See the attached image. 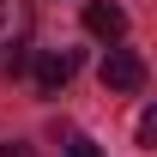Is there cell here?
Returning a JSON list of instances; mask_svg holds the SVG:
<instances>
[{"label":"cell","instance_id":"6","mask_svg":"<svg viewBox=\"0 0 157 157\" xmlns=\"http://www.w3.org/2000/svg\"><path fill=\"white\" fill-rule=\"evenodd\" d=\"M151 139H157V115L145 109V115H139V145H151Z\"/></svg>","mask_w":157,"mask_h":157},{"label":"cell","instance_id":"3","mask_svg":"<svg viewBox=\"0 0 157 157\" xmlns=\"http://www.w3.org/2000/svg\"><path fill=\"white\" fill-rule=\"evenodd\" d=\"M85 30L103 42H121V30H127V12H121L115 0H85Z\"/></svg>","mask_w":157,"mask_h":157},{"label":"cell","instance_id":"4","mask_svg":"<svg viewBox=\"0 0 157 157\" xmlns=\"http://www.w3.org/2000/svg\"><path fill=\"white\" fill-rule=\"evenodd\" d=\"M30 36V0H0V48H18Z\"/></svg>","mask_w":157,"mask_h":157},{"label":"cell","instance_id":"2","mask_svg":"<svg viewBox=\"0 0 157 157\" xmlns=\"http://www.w3.org/2000/svg\"><path fill=\"white\" fill-rule=\"evenodd\" d=\"M73 67H78V60L67 55V48H42V55H36V91H42V97H55V91H67V78H73Z\"/></svg>","mask_w":157,"mask_h":157},{"label":"cell","instance_id":"5","mask_svg":"<svg viewBox=\"0 0 157 157\" xmlns=\"http://www.w3.org/2000/svg\"><path fill=\"white\" fill-rule=\"evenodd\" d=\"M67 157H103V151H97V145H91L85 133H73V145H67Z\"/></svg>","mask_w":157,"mask_h":157},{"label":"cell","instance_id":"7","mask_svg":"<svg viewBox=\"0 0 157 157\" xmlns=\"http://www.w3.org/2000/svg\"><path fill=\"white\" fill-rule=\"evenodd\" d=\"M0 157H36V151H30L24 139H6V145H0Z\"/></svg>","mask_w":157,"mask_h":157},{"label":"cell","instance_id":"1","mask_svg":"<svg viewBox=\"0 0 157 157\" xmlns=\"http://www.w3.org/2000/svg\"><path fill=\"white\" fill-rule=\"evenodd\" d=\"M103 85H109V91H139V85H145V60H139L133 48H109V55H103Z\"/></svg>","mask_w":157,"mask_h":157}]
</instances>
